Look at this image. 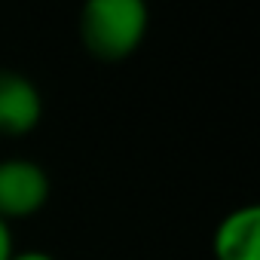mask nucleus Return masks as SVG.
<instances>
[{
    "mask_svg": "<svg viewBox=\"0 0 260 260\" xmlns=\"http://www.w3.org/2000/svg\"><path fill=\"white\" fill-rule=\"evenodd\" d=\"M150 13L144 0H89L80 10V43L98 61L135 55L147 37Z\"/></svg>",
    "mask_w": 260,
    "mask_h": 260,
    "instance_id": "nucleus-1",
    "label": "nucleus"
},
{
    "mask_svg": "<svg viewBox=\"0 0 260 260\" xmlns=\"http://www.w3.org/2000/svg\"><path fill=\"white\" fill-rule=\"evenodd\" d=\"M43 119V95L19 71H0V135L22 138Z\"/></svg>",
    "mask_w": 260,
    "mask_h": 260,
    "instance_id": "nucleus-3",
    "label": "nucleus"
},
{
    "mask_svg": "<svg viewBox=\"0 0 260 260\" xmlns=\"http://www.w3.org/2000/svg\"><path fill=\"white\" fill-rule=\"evenodd\" d=\"M49 193L52 184L40 162L25 156L0 159V220L13 226L16 220L34 217L49 202Z\"/></svg>",
    "mask_w": 260,
    "mask_h": 260,
    "instance_id": "nucleus-2",
    "label": "nucleus"
},
{
    "mask_svg": "<svg viewBox=\"0 0 260 260\" xmlns=\"http://www.w3.org/2000/svg\"><path fill=\"white\" fill-rule=\"evenodd\" d=\"M13 260H55V257L46 254V251H16Z\"/></svg>",
    "mask_w": 260,
    "mask_h": 260,
    "instance_id": "nucleus-6",
    "label": "nucleus"
},
{
    "mask_svg": "<svg viewBox=\"0 0 260 260\" xmlns=\"http://www.w3.org/2000/svg\"><path fill=\"white\" fill-rule=\"evenodd\" d=\"M214 260H260V208L242 205L230 211L211 236Z\"/></svg>",
    "mask_w": 260,
    "mask_h": 260,
    "instance_id": "nucleus-4",
    "label": "nucleus"
},
{
    "mask_svg": "<svg viewBox=\"0 0 260 260\" xmlns=\"http://www.w3.org/2000/svg\"><path fill=\"white\" fill-rule=\"evenodd\" d=\"M16 254V236L7 220H0V260H13Z\"/></svg>",
    "mask_w": 260,
    "mask_h": 260,
    "instance_id": "nucleus-5",
    "label": "nucleus"
}]
</instances>
